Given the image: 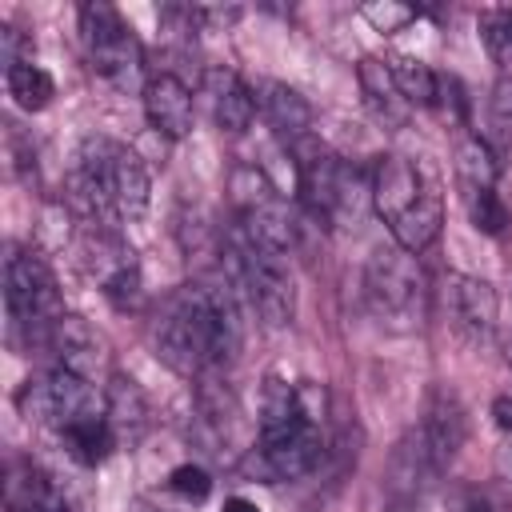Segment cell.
Wrapping results in <instances>:
<instances>
[{
  "instance_id": "6da1fadb",
  "label": "cell",
  "mask_w": 512,
  "mask_h": 512,
  "mask_svg": "<svg viewBox=\"0 0 512 512\" xmlns=\"http://www.w3.org/2000/svg\"><path fill=\"white\" fill-rule=\"evenodd\" d=\"M160 360L188 380H216L240 352V308L228 284H184L156 320Z\"/></svg>"
},
{
  "instance_id": "7a4b0ae2",
  "label": "cell",
  "mask_w": 512,
  "mask_h": 512,
  "mask_svg": "<svg viewBox=\"0 0 512 512\" xmlns=\"http://www.w3.org/2000/svg\"><path fill=\"white\" fill-rule=\"evenodd\" d=\"M320 424H324V388L312 380L284 384L272 376L260 400V444L252 468L268 484L308 476L324 456Z\"/></svg>"
},
{
  "instance_id": "3957f363",
  "label": "cell",
  "mask_w": 512,
  "mask_h": 512,
  "mask_svg": "<svg viewBox=\"0 0 512 512\" xmlns=\"http://www.w3.org/2000/svg\"><path fill=\"white\" fill-rule=\"evenodd\" d=\"M72 192L88 212V224L120 228L148 212V172L140 156L108 136H88L72 164Z\"/></svg>"
},
{
  "instance_id": "277c9868",
  "label": "cell",
  "mask_w": 512,
  "mask_h": 512,
  "mask_svg": "<svg viewBox=\"0 0 512 512\" xmlns=\"http://www.w3.org/2000/svg\"><path fill=\"white\" fill-rule=\"evenodd\" d=\"M372 208L388 224L392 240L412 256L424 252L440 236V224H444L440 184L428 176L424 164L396 156V152L380 156L372 168Z\"/></svg>"
},
{
  "instance_id": "5b68a950",
  "label": "cell",
  "mask_w": 512,
  "mask_h": 512,
  "mask_svg": "<svg viewBox=\"0 0 512 512\" xmlns=\"http://www.w3.org/2000/svg\"><path fill=\"white\" fill-rule=\"evenodd\" d=\"M224 264H228V284L236 300L248 304V312L264 328H284L296 316V288L292 272L284 264V252L252 240L240 224H232L224 240Z\"/></svg>"
},
{
  "instance_id": "8992f818",
  "label": "cell",
  "mask_w": 512,
  "mask_h": 512,
  "mask_svg": "<svg viewBox=\"0 0 512 512\" xmlns=\"http://www.w3.org/2000/svg\"><path fill=\"white\" fill-rule=\"evenodd\" d=\"M296 156V180H300V200L320 224H340L356 220L364 204H372V176L364 180L360 168L344 164L336 152H328L316 140H304L292 148Z\"/></svg>"
},
{
  "instance_id": "52a82bcc",
  "label": "cell",
  "mask_w": 512,
  "mask_h": 512,
  "mask_svg": "<svg viewBox=\"0 0 512 512\" xmlns=\"http://www.w3.org/2000/svg\"><path fill=\"white\" fill-rule=\"evenodd\" d=\"M4 308H8V336L24 340L28 348L32 344L40 348L48 328L64 316L56 276L32 248L12 244L4 256Z\"/></svg>"
},
{
  "instance_id": "ba28073f",
  "label": "cell",
  "mask_w": 512,
  "mask_h": 512,
  "mask_svg": "<svg viewBox=\"0 0 512 512\" xmlns=\"http://www.w3.org/2000/svg\"><path fill=\"white\" fill-rule=\"evenodd\" d=\"M364 300L368 312L392 328V332H412L424 324L428 312V280L416 264L412 252L396 248H376L368 268H364Z\"/></svg>"
},
{
  "instance_id": "9c48e42d",
  "label": "cell",
  "mask_w": 512,
  "mask_h": 512,
  "mask_svg": "<svg viewBox=\"0 0 512 512\" xmlns=\"http://www.w3.org/2000/svg\"><path fill=\"white\" fill-rule=\"evenodd\" d=\"M464 404L448 388H432L420 424L408 432V440L396 452V472L408 480H436L448 472V464L460 456L464 444Z\"/></svg>"
},
{
  "instance_id": "30bf717a",
  "label": "cell",
  "mask_w": 512,
  "mask_h": 512,
  "mask_svg": "<svg viewBox=\"0 0 512 512\" xmlns=\"http://www.w3.org/2000/svg\"><path fill=\"white\" fill-rule=\"evenodd\" d=\"M80 44H84V56H88L92 72L100 80H108L112 88L140 84V76H144L140 40L112 4H104V0L80 4Z\"/></svg>"
},
{
  "instance_id": "8fae6325",
  "label": "cell",
  "mask_w": 512,
  "mask_h": 512,
  "mask_svg": "<svg viewBox=\"0 0 512 512\" xmlns=\"http://www.w3.org/2000/svg\"><path fill=\"white\" fill-rule=\"evenodd\" d=\"M20 412L44 428H52L56 436H64L68 428L92 420V416H104V404L96 400V388L92 380H80L64 368H48L44 376H32L20 396H16Z\"/></svg>"
},
{
  "instance_id": "7c38bea8",
  "label": "cell",
  "mask_w": 512,
  "mask_h": 512,
  "mask_svg": "<svg viewBox=\"0 0 512 512\" xmlns=\"http://www.w3.org/2000/svg\"><path fill=\"white\" fill-rule=\"evenodd\" d=\"M80 264L116 308H132L140 300V264L116 228L88 224L80 236Z\"/></svg>"
},
{
  "instance_id": "4fadbf2b",
  "label": "cell",
  "mask_w": 512,
  "mask_h": 512,
  "mask_svg": "<svg viewBox=\"0 0 512 512\" xmlns=\"http://www.w3.org/2000/svg\"><path fill=\"white\" fill-rule=\"evenodd\" d=\"M236 224H240L252 240H260V244H268V248H276V252H284V256H288V248L296 244V220H292L288 204H284L280 192H276L260 172H252V168L236 176Z\"/></svg>"
},
{
  "instance_id": "5bb4252c",
  "label": "cell",
  "mask_w": 512,
  "mask_h": 512,
  "mask_svg": "<svg viewBox=\"0 0 512 512\" xmlns=\"http://www.w3.org/2000/svg\"><path fill=\"white\" fill-rule=\"evenodd\" d=\"M440 304H444V316H448V324H452V332L460 340L492 344L500 300H496V288L488 280L464 276V272H448L444 288H440Z\"/></svg>"
},
{
  "instance_id": "9a60e30c",
  "label": "cell",
  "mask_w": 512,
  "mask_h": 512,
  "mask_svg": "<svg viewBox=\"0 0 512 512\" xmlns=\"http://www.w3.org/2000/svg\"><path fill=\"white\" fill-rule=\"evenodd\" d=\"M40 348L52 352V368H64V372H72V376H80V380H96V376L108 368L104 336H100L84 316H72V312H64V316L48 328V336H44Z\"/></svg>"
},
{
  "instance_id": "2e32d148",
  "label": "cell",
  "mask_w": 512,
  "mask_h": 512,
  "mask_svg": "<svg viewBox=\"0 0 512 512\" xmlns=\"http://www.w3.org/2000/svg\"><path fill=\"white\" fill-rule=\"evenodd\" d=\"M4 512H68V496L48 468L20 456L4 472Z\"/></svg>"
},
{
  "instance_id": "e0dca14e",
  "label": "cell",
  "mask_w": 512,
  "mask_h": 512,
  "mask_svg": "<svg viewBox=\"0 0 512 512\" xmlns=\"http://www.w3.org/2000/svg\"><path fill=\"white\" fill-rule=\"evenodd\" d=\"M144 116L168 140L188 136L192 132V92H188V84L172 72L152 76L144 84Z\"/></svg>"
},
{
  "instance_id": "ac0fdd59",
  "label": "cell",
  "mask_w": 512,
  "mask_h": 512,
  "mask_svg": "<svg viewBox=\"0 0 512 512\" xmlns=\"http://www.w3.org/2000/svg\"><path fill=\"white\" fill-rule=\"evenodd\" d=\"M204 96L212 108V120L224 132H248L256 120V92L232 72V68H208L204 72Z\"/></svg>"
},
{
  "instance_id": "d6986e66",
  "label": "cell",
  "mask_w": 512,
  "mask_h": 512,
  "mask_svg": "<svg viewBox=\"0 0 512 512\" xmlns=\"http://www.w3.org/2000/svg\"><path fill=\"white\" fill-rule=\"evenodd\" d=\"M256 104L264 108V120L284 140V148H296V144L312 140V104L296 88H288L280 80H268V84H260Z\"/></svg>"
},
{
  "instance_id": "ffe728a7",
  "label": "cell",
  "mask_w": 512,
  "mask_h": 512,
  "mask_svg": "<svg viewBox=\"0 0 512 512\" xmlns=\"http://www.w3.org/2000/svg\"><path fill=\"white\" fill-rule=\"evenodd\" d=\"M104 412H108V428L116 436V444H140L148 432V396L140 392V384L132 376H112L108 392H104Z\"/></svg>"
},
{
  "instance_id": "44dd1931",
  "label": "cell",
  "mask_w": 512,
  "mask_h": 512,
  "mask_svg": "<svg viewBox=\"0 0 512 512\" xmlns=\"http://www.w3.org/2000/svg\"><path fill=\"white\" fill-rule=\"evenodd\" d=\"M360 92H364L368 112H372L384 128H404V124H408L412 104L404 100V92H400V84H396L388 60H376V56L360 60Z\"/></svg>"
},
{
  "instance_id": "7402d4cb",
  "label": "cell",
  "mask_w": 512,
  "mask_h": 512,
  "mask_svg": "<svg viewBox=\"0 0 512 512\" xmlns=\"http://www.w3.org/2000/svg\"><path fill=\"white\" fill-rule=\"evenodd\" d=\"M500 164L492 156V148L480 136H464L456 144V184L460 188H496Z\"/></svg>"
},
{
  "instance_id": "603a6c76",
  "label": "cell",
  "mask_w": 512,
  "mask_h": 512,
  "mask_svg": "<svg viewBox=\"0 0 512 512\" xmlns=\"http://www.w3.org/2000/svg\"><path fill=\"white\" fill-rule=\"evenodd\" d=\"M4 80H8L12 100H16L24 112H40V108H48V100H52V92H56L52 76H48L40 64H32V60L4 68Z\"/></svg>"
},
{
  "instance_id": "cb8c5ba5",
  "label": "cell",
  "mask_w": 512,
  "mask_h": 512,
  "mask_svg": "<svg viewBox=\"0 0 512 512\" xmlns=\"http://www.w3.org/2000/svg\"><path fill=\"white\" fill-rule=\"evenodd\" d=\"M460 200H464L468 220H472L484 236H504V232H508L512 216H508V208H504V200H500L496 188H460Z\"/></svg>"
},
{
  "instance_id": "d4e9b609",
  "label": "cell",
  "mask_w": 512,
  "mask_h": 512,
  "mask_svg": "<svg viewBox=\"0 0 512 512\" xmlns=\"http://www.w3.org/2000/svg\"><path fill=\"white\" fill-rule=\"evenodd\" d=\"M388 68H392V76H396V84H400V92L412 108H432L436 104V72L428 64H420L412 56H392Z\"/></svg>"
},
{
  "instance_id": "484cf974",
  "label": "cell",
  "mask_w": 512,
  "mask_h": 512,
  "mask_svg": "<svg viewBox=\"0 0 512 512\" xmlns=\"http://www.w3.org/2000/svg\"><path fill=\"white\" fill-rule=\"evenodd\" d=\"M476 28H480V40L492 64L512 76V8H484Z\"/></svg>"
},
{
  "instance_id": "4316f807",
  "label": "cell",
  "mask_w": 512,
  "mask_h": 512,
  "mask_svg": "<svg viewBox=\"0 0 512 512\" xmlns=\"http://www.w3.org/2000/svg\"><path fill=\"white\" fill-rule=\"evenodd\" d=\"M168 488H172L180 500L200 504V500H208V492H212V476H208L200 464H180V468H172Z\"/></svg>"
},
{
  "instance_id": "83f0119b",
  "label": "cell",
  "mask_w": 512,
  "mask_h": 512,
  "mask_svg": "<svg viewBox=\"0 0 512 512\" xmlns=\"http://www.w3.org/2000/svg\"><path fill=\"white\" fill-rule=\"evenodd\" d=\"M436 108H440L448 120L464 124V116H468V100H464V88H460V80H456V76L436 72Z\"/></svg>"
},
{
  "instance_id": "f1b7e54d",
  "label": "cell",
  "mask_w": 512,
  "mask_h": 512,
  "mask_svg": "<svg viewBox=\"0 0 512 512\" xmlns=\"http://www.w3.org/2000/svg\"><path fill=\"white\" fill-rule=\"evenodd\" d=\"M360 12H364V20H368L376 32H396V28H404V24L416 16V8H404V4H392V0H384V4H364Z\"/></svg>"
},
{
  "instance_id": "f546056e",
  "label": "cell",
  "mask_w": 512,
  "mask_h": 512,
  "mask_svg": "<svg viewBox=\"0 0 512 512\" xmlns=\"http://www.w3.org/2000/svg\"><path fill=\"white\" fill-rule=\"evenodd\" d=\"M492 416H496V424L504 432H512V396H496L492 400Z\"/></svg>"
},
{
  "instance_id": "4dcf8cb0",
  "label": "cell",
  "mask_w": 512,
  "mask_h": 512,
  "mask_svg": "<svg viewBox=\"0 0 512 512\" xmlns=\"http://www.w3.org/2000/svg\"><path fill=\"white\" fill-rule=\"evenodd\" d=\"M460 512H496V504H492L488 496H480V492H468V496L460 500Z\"/></svg>"
},
{
  "instance_id": "1f68e13d",
  "label": "cell",
  "mask_w": 512,
  "mask_h": 512,
  "mask_svg": "<svg viewBox=\"0 0 512 512\" xmlns=\"http://www.w3.org/2000/svg\"><path fill=\"white\" fill-rule=\"evenodd\" d=\"M496 108H500L504 116H512V80H508V76L496 84Z\"/></svg>"
},
{
  "instance_id": "d6a6232c",
  "label": "cell",
  "mask_w": 512,
  "mask_h": 512,
  "mask_svg": "<svg viewBox=\"0 0 512 512\" xmlns=\"http://www.w3.org/2000/svg\"><path fill=\"white\" fill-rule=\"evenodd\" d=\"M224 512H260L252 500H244V496H232L228 504H224Z\"/></svg>"
},
{
  "instance_id": "836d02e7",
  "label": "cell",
  "mask_w": 512,
  "mask_h": 512,
  "mask_svg": "<svg viewBox=\"0 0 512 512\" xmlns=\"http://www.w3.org/2000/svg\"><path fill=\"white\" fill-rule=\"evenodd\" d=\"M508 360H512V352H508Z\"/></svg>"
}]
</instances>
